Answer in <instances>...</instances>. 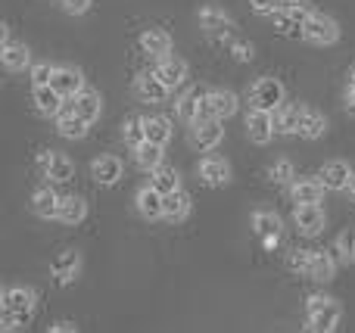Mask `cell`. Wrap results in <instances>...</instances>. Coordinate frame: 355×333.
Here are the masks:
<instances>
[{"label":"cell","instance_id":"19","mask_svg":"<svg viewBox=\"0 0 355 333\" xmlns=\"http://www.w3.org/2000/svg\"><path fill=\"white\" fill-rule=\"evenodd\" d=\"M135 93L144 100V103H162V100H168V93L172 91L156 78V72H144L141 78L135 81Z\"/></svg>","mask_w":355,"mask_h":333},{"label":"cell","instance_id":"26","mask_svg":"<svg viewBox=\"0 0 355 333\" xmlns=\"http://www.w3.org/2000/svg\"><path fill=\"white\" fill-rule=\"evenodd\" d=\"M87 128H91V125H87L85 118L75 116V109L69 103H66V109L56 116V131H60L62 137H69V141H78V137H85Z\"/></svg>","mask_w":355,"mask_h":333},{"label":"cell","instance_id":"20","mask_svg":"<svg viewBox=\"0 0 355 333\" xmlns=\"http://www.w3.org/2000/svg\"><path fill=\"white\" fill-rule=\"evenodd\" d=\"M334 274H337V255L324 253V249H315L312 265H309V280H315V284H331Z\"/></svg>","mask_w":355,"mask_h":333},{"label":"cell","instance_id":"10","mask_svg":"<svg viewBox=\"0 0 355 333\" xmlns=\"http://www.w3.org/2000/svg\"><path fill=\"white\" fill-rule=\"evenodd\" d=\"M293 222H296V231L306 237H318L327 224V215L321 206H296L293 209Z\"/></svg>","mask_w":355,"mask_h":333},{"label":"cell","instance_id":"31","mask_svg":"<svg viewBox=\"0 0 355 333\" xmlns=\"http://www.w3.org/2000/svg\"><path fill=\"white\" fill-rule=\"evenodd\" d=\"M190 215V193L184 190H175L166 197V222H184Z\"/></svg>","mask_w":355,"mask_h":333},{"label":"cell","instance_id":"17","mask_svg":"<svg viewBox=\"0 0 355 333\" xmlns=\"http://www.w3.org/2000/svg\"><path fill=\"white\" fill-rule=\"evenodd\" d=\"M200 28L212 37H225V35L234 31V22L225 10H218V6H206V10H200Z\"/></svg>","mask_w":355,"mask_h":333},{"label":"cell","instance_id":"2","mask_svg":"<svg viewBox=\"0 0 355 333\" xmlns=\"http://www.w3.org/2000/svg\"><path fill=\"white\" fill-rule=\"evenodd\" d=\"M35 305H37V293L31 287H3V293H0V312L16 315L22 324L31 321Z\"/></svg>","mask_w":355,"mask_h":333},{"label":"cell","instance_id":"37","mask_svg":"<svg viewBox=\"0 0 355 333\" xmlns=\"http://www.w3.org/2000/svg\"><path fill=\"white\" fill-rule=\"evenodd\" d=\"M122 137H125V143H131V147H141L144 141H147V134H144V118H137V116H131V118H125V125H122Z\"/></svg>","mask_w":355,"mask_h":333},{"label":"cell","instance_id":"29","mask_svg":"<svg viewBox=\"0 0 355 333\" xmlns=\"http://www.w3.org/2000/svg\"><path fill=\"white\" fill-rule=\"evenodd\" d=\"M0 60H3V66L10 69V72H22L25 66H31V50L25 47V44H6V47L0 50Z\"/></svg>","mask_w":355,"mask_h":333},{"label":"cell","instance_id":"45","mask_svg":"<svg viewBox=\"0 0 355 333\" xmlns=\"http://www.w3.org/2000/svg\"><path fill=\"white\" fill-rule=\"evenodd\" d=\"M346 197H349V199H352V203H355V174H352V181H349V187H346Z\"/></svg>","mask_w":355,"mask_h":333},{"label":"cell","instance_id":"30","mask_svg":"<svg viewBox=\"0 0 355 333\" xmlns=\"http://www.w3.org/2000/svg\"><path fill=\"white\" fill-rule=\"evenodd\" d=\"M209 103H212V112H215V118H231L234 112H237V93L234 91H209Z\"/></svg>","mask_w":355,"mask_h":333},{"label":"cell","instance_id":"11","mask_svg":"<svg viewBox=\"0 0 355 333\" xmlns=\"http://www.w3.org/2000/svg\"><path fill=\"white\" fill-rule=\"evenodd\" d=\"M352 168H349V162H343V159H331V162H324L321 165V172H318V181L324 184V190H346L349 187V181H352Z\"/></svg>","mask_w":355,"mask_h":333},{"label":"cell","instance_id":"16","mask_svg":"<svg viewBox=\"0 0 355 333\" xmlns=\"http://www.w3.org/2000/svg\"><path fill=\"white\" fill-rule=\"evenodd\" d=\"M153 72L168 91H175V87H181L184 81H187V62H184L181 56H166V60H159V66H156Z\"/></svg>","mask_w":355,"mask_h":333},{"label":"cell","instance_id":"33","mask_svg":"<svg viewBox=\"0 0 355 333\" xmlns=\"http://www.w3.org/2000/svg\"><path fill=\"white\" fill-rule=\"evenodd\" d=\"M144 134H147L150 143H156V147H166V143L172 141V128H168V118H159V116L144 118Z\"/></svg>","mask_w":355,"mask_h":333},{"label":"cell","instance_id":"34","mask_svg":"<svg viewBox=\"0 0 355 333\" xmlns=\"http://www.w3.org/2000/svg\"><path fill=\"white\" fill-rule=\"evenodd\" d=\"M87 215V203L81 197H62V206H60V218L56 222L62 224H81Z\"/></svg>","mask_w":355,"mask_h":333},{"label":"cell","instance_id":"24","mask_svg":"<svg viewBox=\"0 0 355 333\" xmlns=\"http://www.w3.org/2000/svg\"><path fill=\"white\" fill-rule=\"evenodd\" d=\"M60 206H62V197L50 184L35 190V197H31V209L41 218H60Z\"/></svg>","mask_w":355,"mask_h":333},{"label":"cell","instance_id":"41","mask_svg":"<svg viewBox=\"0 0 355 333\" xmlns=\"http://www.w3.org/2000/svg\"><path fill=\"white\" fill-rule=\"evenodd\" d=\"M231 53H234V60L250 62L252 56H256V47H252V44H246V41H231Z\"/></svg>","mask_w":355,"mask_h":333},{"label":"cell","instance_id":"36","mask_svg":"<svg viewBox=\"0 0 355 333\" xmlns=\"http://www.w3.org/2000/svg\"><path fill=\"white\" fill-rule=\"evenodd\" d=\"M334 255H337V262H343V265H352L355 262V228H346L343 234H337V240H334Z\"/></svg>","mask_w":355,"mask_h":333},{"label":"cell","instance_id":"40","mask_svg":"<svg viewBox=\"0 0 355 333\" xmlns=\"http://www.w3.org/2000/svg\"><path fill=\"white\" fill-rule=\"evenodd\" d=\"M312 253H315V249H293V253H290V259H287L290 271H296V274H306V278H309V265H312Z\"/></svg>","mask_w":355,"mask_h":333},{"label":"cell","instance_id":"21","mask_svg":"<svg viewBox=\"0 0 355 333\" xmlns=\"http://www.w3.org/2000/svg\"><path fill=\"white\" fill-rule=\"evenodd\" d=\"M246 134H250L252 143H259V147H265V143L275 137V125H271V112H259L252 109L250 116H246Z\"/></svg>","mask_w":355,"mask_h":333},{"label":"cell","instance_id":"42","mask_svg":"<svg viewBox=\"0 0 355 333\" xmlns=\"http://www.w3.org/2000/svg\"><path fill=\"white\" fill-rule=\"evenodd\" d=\"M60 3H62V10H66L69 16H81V12L91 10L94 0H60Z\"/></svg>","mask_w":355,"mask_h":333},{"label":"cell","instance_id":"44","mask_svg":"<svg viewBox=\"0 0 355 333\" xmlns=\"http://www.w3.org/2000/svg\"><path fill=\"white\" fill-rule=\"evenodd\" d=\"M346 109L355 116V84H349V91H346Z\"/></svg>","mask_w":355,"mask_h":333},{"label":"cell","instance_id":"32","mask_svg":"<svg viewBox=\"0 0 355 333\" xmlns=\"http://www.w3.org/2000/svg\"><path fill=\"white\" fill-rule=\"evenodd\" d=\"M150 184H153L162 197H168V193L181 190V174H178L172 165H162V168H156V172L150 174Z\"/></svg>","mask_w":355,"mask_h":333},{"label":"cell","instance_id":"22","mask_svg":"<svg viewBox=\"0 0 355 333\" xmlns=\"http://www.w3.org/2000/svg\"><path fill=\"white\" fill-rule=\"evenodd\" d=\"M141 47H144V53H150L153 60H166V56H172V37L162 28H147L141 35Z\"/></svg>","mask_w":355,"mask_h":333},{"label":"cell","instance_id":"13","mask_svg":"<svg viewBox=\"0 0 355 333\" xmlns=\"http://www.w3.org/2000/svg\"><path fill=\"white\" fill-rule=\"evenodd\" d=\"M221 137H225V128H221L218 118H215V122H196V125H190V147L202 150V153L218 147Z\"/></svg>","mask_w":355,"mask_h":333},{"label":"cell","instance_id":"15","mask_svg":"<svg viewBox=\"0 0 355 333\" xmlns=\"http://www.w3.org/2000/svg\"><path fill=\"white\" fill-rule=\"evenodd\" d=\"M321 197H324V184L318 178H296L290 184V199L296 206H321Z\"/></svg>","mask_w":355,"mask_h":333},{"label":"cell","instance_id":"18","mask_svg":"<svg viewBox=\"0 0 355 333\" xmlns=\"http://www.w3.org/2000/svg\"><path fill=\"white\" fill-rule=\"evenodd\" d=\"M50 268H53V278L60 280L62 287L72 284V280L78 278V271H81V253H78V249H62V253L53 259V265H50Z\"/></svg>","mask_w":355,"mask_h":333},{"label":"cell","instance_id":"35","mask_svg":"<svg viewBox=\"0 0 355 333\" xmlns=\"http://www.w3.org/2000/svg\"><path fill=\"white\" fill-rule=\"evenodd\" d=\"M324 131H327V118L321 116V112H315V109H306L302 125H300V137H306V141H318Z\"/></svg>","mask_w":355,"mask_h":333},{"label":"cell","instance_id":"14","mask_svg":"<svg viewBox=\"0 0 355 333\" xmlns=\"http://www.w3.org/2000/svg\"><path fill=\"white\" fill-rule=\"evenodd\" d=\"M53 87L60 97H66V100H75L81 91H85V75H81V69H75V66H60L56 69V78H53Z\"/></svg>","mask_w":355,"mask_h":333},{"label":"cell","instance_id":"38","mask_svg":"<svg viewBox=\"0 0 355 333\" xmlns=\"http://www.w3.org/2000/svg\"><path fill=\"white\" fill-rule=\"evenodd\" d=\"M268 178L275 181V184H293V181H296V168H293V162H290V159H277L275 165L268 168Z\"/></svg>","mask_w":355,"mask_h":333},{"label":"cell","instance_id":"12","mask_svg":"<svg viewBox=\"0 0 355 333\" xmlns=\"http://www.w3.org/2000/svg\"><path fill=\"white\" fill-rule=\"evenodd\" d=\"M122 159L119 156H97V159L91 162V178H94V184H100V187H112V184H119L122 181Z\"/></svg>","mask_w":355,"mask_h":333},{"label":"cell","instance_id":"23","mask_svg":"<svg viewBox=\"0 0 355 333\" xmlns=\"http://www.w3.org/2000/svg\"><path fill=\"white\" fill-rule=\"evenodd\" d=\"M69 106L75 109V116L85 118L87 125H94L100 118V109H103V100H100L97 91H81L75 100H69Z\"/></svg>","mask_w":355,"mask_h":333},{"label":"cell","instance_id":"3","mask_svg":"<svg viewBox=\"0 0 355 333\" xmlns=\"http://www.w3.org/2000/svg\"><path fill=\"white\" fill-rule=\"evenodd\" d=\"M284 100H287V91H284V84L277 78H271V75L259 78L256 84H252V91H250V103H252V109H259V112L281 109Z\"/></svg>","mask_w":355,"mask_h":333},{"label":"cell","instance_id":"6","mask_svg":"<svg viewBox=\"0 0 355 333\" xmlns=\"http://www.w3.org/2000/svg\"><path fill=\"white\" fill-rule=\"evenodd\" d=\"M252 228H256L259 240L265 243V249H275L277 243H281L284 222H281V215H275V212H268V209L252 212Z\"/></svg>","mask_w":355,"mask_h":333},{"label":"cell","instance_id":"5","mask_svg":"<svg viewBox=\"0 0 355 333\" xmlns=\"http://www.w3.org/2000/svg\"><path fill=\"white\" fill-rule=\"evenodd\" d=\"M41 172H44V178H50V184H66V181H72L75 165L66 153L47 150V153H41Z\"/></svg>","mask_w":355,"mask_h":333},{"label":"cell","instance_id":"1","mask_svg":"<svg viewBox=\"0 0 355 333\" xmlns=\"http://www.w3.org/2000/svg\"><path fill=\"white\" fill-rule=\"evenodd\" d=\"M343 318L337 299L324 296V293H312L306 299V333H334Z\"/></svg>","mask_w":355,"mask_h":333},{"label":"cell","instance_id":"27","mask_svg":"<svg viewBox=\"0 0 355 333\" xmlns=\"http://www.w3.org/2000/svg\"><path fill=\"white\" fill-rule=\"evenodd\" d=\"M162 159H166V147H156V143H150V141H144L141 147L135 150V162L144 168V172H150V174H153L156 168L166 165Z\"/></svg>","mask_w":355,"mask_h":333},{"label":"cell","instance_id":"43","mask_svg":"<svg viewBox=\"0 0 355 333\" xmlns=\"http://www.w3.org/2000/svg\"><path fill=\"white\" fill-rule=\"evenodd\" d=\"M47 333H78V327L72 321H56V324H50Z\"/></svg>","mask_w":355,"mask_h":333},{"label":"cell","instance_id":"28","mask_svg":"<svg viewBox=\"0 0 355 333\" xmlns=\"http://www.w3.org/2000/svg\"><path fill=\"white\" fill-rule=\"evenodd\" d=\"M35 106L41 116H60L66 109V97H60L53 87H35Z\"/></svg>","mask_w":355,"mask_h":333},{"label":"cell","instance_id":"25","mask_svg":"<svg viewBox=\"0 0 355 333\" xmlns=\"http://www.w3.org/2000/svg\"><path fill=\"white\" fill-rule=\"evenodd\" d=\"M206 97H209L206 87H193V91H187L181 100H178V106H175L178 118H181V122H187V125H196V116H200V103H202Z\"/></svg>","mask_w":355,"mask_h":333},{"label":"cell","instance_id":"39","mask_svg":"<svg viewBox=\"0 0 355 333\" xmlns=\"http://www.w3.org/2000/svg\"><path fill=\"white\" fill-rule=\"evenodd\" d=\"M56 69L60 66H50V62H37V66H31V84L35 87H50L56 78Z\"/></svg>","mask_w":355,"mask_h":333},{"label":"cell","instance_id":"8","mask_svg":"<svg viewBox=\"0 0 355 333\" xmlns=\"http://www.w3.org/2000/svg\"><path fill=\"white\" fill-rule=\"evenodd\" d=\"M196 174L206 187H225L231 181V162L221 159V156H206V159L196 165Z\"/></svg>","mask_w":355,"mask_h":333},{"label":"cell","instance_id":"9","mask_svg":"<svg viewBox=\"0 0 355 333\" xmlns=\"http://www.w3.org/2000/svg\"><path fill=\"white\" fill-rule=\"evenodd\" d=\"M302 116H306V106H302V103H284L281 109L271 112L275 134H300Z\"/></svg>","mask_w":355,"mask_h":333},{"label":"cell","instance_id":"7","mask_svg":"<svg viewBox=\"0 0 355 333\" xmlns=\"http://www.w3.org/2000/svg\"><path fill=\"white\" fill-rule=\"evenodd\" d=\"M135 206H137V212H141V218H147V222L166 218V197H162L153 184H144L141 190H137Z\"/></svg>","mask_w":355,"mask_h":333},{"label":"cell","instance_id":"4","mask_svg":"<svg viewBox=\"0 0 355 333\" xmlns=\"http://www.w3.org/2000/svg\"><path fill=\"white\" fill-rule=\"evenodd\" d=\"M302 37L312 44H318V47H331V44H337L340 37V25L334 16H324V12H312L309 16V22L302 25Z\"/></svg>","mask_w":355,"mask_h":333}]
</instances>
